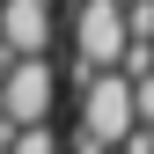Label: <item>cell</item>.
<instances>
[{
  "instance_id": "4",
  "label": "cell",
  "mask_w": 154,
  "mask_h": 154,
  "mask_svg": "<svg viewBox=\"0 0 154 154\" xmlns=\"http://www.w3.org/2000/svg\"><path fill=\"white\" fill-rule=\"evenodd\" d=\"M59 0H0V59H44Z\"/></svg>"
},
{
  "instance_id": "3",
  "label": "cell",
  "mask_w": 154,
  "mask_h": 154,
  "mask_svg": "<svg viewBox=\"0 0 154 154\" xmlns=\"http://www.w3.org/2000/svg\"><path fill=\"white\" fill-rule=\"evenodd\" d=\"M132 125H140V118H132V81L88 73V81H81V132H88L95 147H125Z\"/></svg>"
},
{
  "instance_id": "5",
  "label": "cell",
  "mask_w": 154,
  "mask_h": 154,
  "mask_svg": "<svg viewBox=\"0 0 154 154\" xmlns=\"http://www.w3.org/2000/svg\"><path fill=\"white\" fill-rule=\"evenodd\" d=\"M0 154H59V132H51V125H22V132H8Z\"/></svg>"
},
{
  "instance_id": "6",
  "label": "cell",
  "mask_w": 154,
  "mask_h": 154,
  "mask_svg": "<svg viewBox=\"0 0 154 154\" xmlns=\"http://www.w3.org/2000/svg\"><path fill=\"white\" fill-rule=\"evenodd\" d=\"M73 154H110V147H95V140H88V132H81V125H73Z\"/></svg>"
},
{
  "instance_id": "2",
  "label": "cell",
  "mask_w": 154,
  "mask_h": 154,
  "mask_svg": "<svg viewBox=\"0 0 154 154\" xmlns=\"http://www.w3.org/2000/svg\"><path fill=\"white\" fill-rule=\"evenodd\" d=\"M51 95H59V66L51 59H8L0 66V125H51Z\"/></svg>"
},
{
  "instance_id": "1",
  "label": "cell",
  "mask_w": 154,
  "mask_h": 154,
  "mask_svg": "<svg viewBox=\"0 0 154 154\" xmlns=\"http://www.w3.org/2000/svg\"><path fill=\"white\" fill-rule=\"evenodd\" d=\"M125 51V8L118 0H73V88L88 73H110Z\"/></svg>"
},
{
  "instance_id": "7",
  "label": "cell",
  "mask_w": 154,
  "mask_h": 154,
  "mask_svg": "<svg viewBox=\"0 0 154 154\" xmlns=\"http://www.w3.org/2000/svg\"><path fill=\"white\" fill-rule=\"evenodd\" d=\"M0 147H8V125H0Z\"/></svg>"
}]
</instances>
